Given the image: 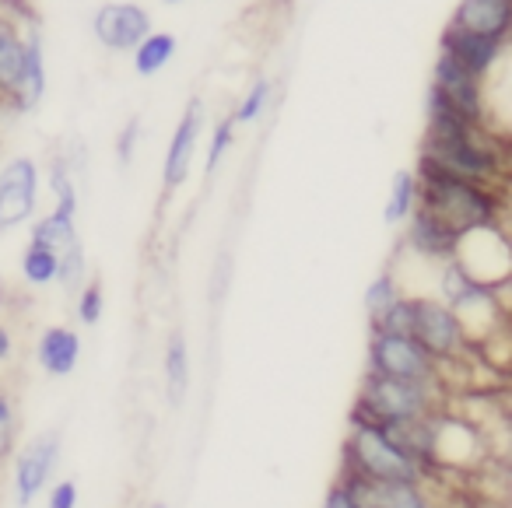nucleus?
Returning <instances> with one entry per match:
<instances>
[{
    "label": "nucleus",
    "mask_w": 512,
    "mask_h": 508,
    "mask_svg": "<svg viewBox=\"0 0 512 508\" xmlns=\"http://www.w3.org/2000/svg\"><path fill=\"white\" fill-rule=\"evenodd\" d=\"M414 176H418V207L435 214L456 235L502 221V186L463 179L456 172H446L442 165L428 162V158H418Z\"/></svg>",
    "instance_id": "nucleus-1"
},
{
    "label": "nucleus",
    "mask_w": 512,
    "mask_h": 508,
    "mask_svg": "<svg viewBox=\"0 0 512 508\" xmlns=\"http://www.w3.org/2000/svg\"><path fill=\"white\" fill-rule=\"evenodd\" d=\"M344 470L362 480H428V466L421 459H414L386 428L355 414L344 438Z\"/></svg>",
    "instance_id": "nucleus-2"
},
{
    "label": "nucleus",
    "mask_w": 512,
    "mask_h": 508,
    "mask_svg": "<svg viewBox=\"0 0 512 508\" xmlns=\"http://www.w3.org/2000/svg\"><path fill=\"white\" fill-rule=\"evenodd\" d=\"M439 407H442V386L365 372L351 414L365 417V421L379 424V428H393V424L418 421V417L435 414Z\"/></svg>",
    "instance_id": "nucleus-3"
},
{
    "label": "nucleus",
    "mask_w": 512,
    "mask_h": 508,
    "mask_svg": "<svg viewBox=\"0 0 512 508\" xmlns=\"http://www.w3.org/2000/svg\"><path fill=\"white\" fill-rule=\"evenodd\" d=\"M365 372L390 375V379H407V382H428V386H442L439 361H435L432 354L418 344V340L407 337V333L369 330V368H365Z\"/></svg>",
    "instance_id": "nucleus-4"
},
{
    "label": "nucleus",
    "mask_w": 512,
    "mask_h": 508,
    "mask_svg": "<svg viewBox=\"0 0 512 508\" xmlns=\"http://www.w3.org/2000/svg\"><path fill=\"white\" fill-rule=\"evenodd\" d=\"M43 169L32 155H11L0 162V235L29 225L39 214Z\"/></svg>",
    "instance_id": "nucleus-5"
},
{
    "label": "nucleus",
    "mask_w": 512,
    "mask_h": 508,
    "mask_svg": "<svg viewBox=\"0 0 512 508\" xmlns=\"http://www.w3.org/2000/svg\"><path fill=\"white\" fill-rule=\"evenodd\" d=\"M411 337L432 354L439 365H456L463 354L470 351V340L463 333L456 312L449 309L442 298H421L414 295V319H411Z\"/></svg>",
    "instance_id": "nucleus-6"
},
{
    "label": "nucleus",
    "mask_w": 512,
    "mask_h": 508,
    "mask_svg": "<svg viewBox=\"0 0 512 508\" xmlns=\"http://www.w3.org/2000/svg\"><path fill=\"white\" fill-rule=\"evenodd\" d=\"M60 452H64V435L57 428L39 431V435H32L18 449L15 463H11V487H15L18 508H29L53 484V473L60 466Z\"/></svg>",
    "instance_id": "nucleus-7"
},
{
    "label": "nucleus",
    "mask_w": 512,
    "mask_h": 508,
    "mask_svg": "<svg viewBox=\"0 0 512 508\" xmlns=\"http://www.w3.org/2000/svg\"><path fill=\"white\" fill-rule=\"evenodd\" d=\"M428 85L435 88V92L442 95V99L449 102V106L460 109L467 120L481 123V127L495 130L491 127V102H488V85L491 78H477V74H470L467 67H460L453 57H446V53H435L432 60V81ZM498 134V130H495ZM505 137V134H502Z\"/></svg>",
    "instance_id": "nucleus-8"
},
{
    "label": "nucleus",
    "mask_w": 512,
    "mask_h": 508,
    "mask_svg": "<svg viewBox=\"0 0 512 508\" xmlns=\"http://www.w3.org/2000/svg\"><path fill=\"white\" fill-rule=\"evenodd\" d=\"M204 123H207V106L204 99H190L183 106L176 120V130L169 137V148L162 158V190L176 193L190 183L193 176V162H197L200 141H204Z\"/></svg>",
    "instance_id": "nucleus-9"
},
{
    "label": "nucleus",
    "mask_w": 512,
    "mask_h": 508,
    "mask_svg": "<svg viewBox=\"0 0 512 508\" xmlns=\"http://www.w3.org/2000/svg\"><path fill=\"white\" fill-rule=\"evenodd\" d=\"M151 29L155 18L137 0H106L92 15V39L106 53H130Z\"/></svg>",
    "instance_id": "nucleus-10"
},
{
    "label": "nucleus",
    "mask_w": 512,
    "mask_h": 508,
    "mask_svg": "<svg viewBox=\"0 0 512 508\" xmlns=\"http://www.w3.org/2000/svg\"><path fill=\"white\" fill-rule=\"evenodd\" d=\"M439 53L453 57L460 67H467L477 78H495L505 71V57H509V39L481 36V32L456 29L446 22V29L439 32Z\"/></svg>",
    "instance_id": "nucleus-11"
},
{
    "label": "nucleus",
    "mask_w": 512,
    "mask_h": 508,
    "mask_svg": "<svg viewBox=\"0 0 512 508\" xmlns=\"http://www.w3.org/2000/svg\"><path fill=\"white\" fill-rule=\"evenodd\" d=\"M46 92H50V67H46V39L39 25H25V74L18 85L15 99L8 102V113L29 116L43 106Z\"/></svg>",
    "instance_id": "nucleus-12"
},
{
    "label": "nucleus",
    "mask_w": 512,
    "mask_h": 508,
    "mask_svg": "<svg viewBox=\"0 0 512 508\" xmlns=\"http://www.w3.org/2000/svg\"><path fill=\"white\" fill-rule=\"evenodd\" d=\"M404 249L407 253H414L418 260L425 263H446L456 256V239L460 235L453 232V228L442 225L435 214H428L425 207H414L411 218L404 221Z\"/></svg>",
    "instance_id": "nucleus-13"
},
{
    "label": "nucleus",
    "mask_w": 512,
    "mask_h": 508,
    "mask_svg": "<svg viewBox=\"0 0 512 508\" xmlns=\"http://www.w3.org/2000/svg\"><path fill=\"white\" fill-rule=\"evenodd\" d=\"M36 365L50 379H67L81 365V333L74 326H46L36 340Z\"/></svg>",
    "instance_id": "nucleus-14"
},
{
    "label": "nucleus",
    "mask_w": 512,
    "mask_h": 508,
    "mask_svg": "<svg viewBox=\"0 0 512 508\" xmlns=\"http://www.w3.org/2000/svg\"><path fill=\"white\" fill-rule=\"evenodd\" d=\"M365 508H432V498L414 480H362L344 473Z\"/></svg>",
    "instance_id": "nucleus-15"
},
{
    "label": "nucleus",
    "mask_w": 512,
    "mask_h": 508,
    "mask_svg": "<svg viewBox=\"0 0 512 508\" xmlns=\"http://www.w3.org/2000/svg\"><path fill=\"white\" fill-rule=\"evenodd\" d=\"M449 25L481 36L509 39L512 36V0H456Z\"/></svg>",
    "instance_id": "nucleus-16"
},
{
    "label": "nucleus",
    "mask_w": 512,
    "mask_h": 508,
    "mask_svg": "<svg viewBox=\"0 0 512 508\" xmlns=\"http://www.w3.org/2000/svg\"><path fill=\"white\" fill-rule=\"evenodd\" d=\"M25 74V25L0 11V109H8Z\"/></svg>",
    "instance_id": "nucleus-17"
},
{
    "label": "nucleus",
    "mask_w": 512,
    "mask_h": 508,
    "mask_svg": "<svg viewBox=\"0 0 512 508\" xmlns=\"http://www.w3.org/2000/svg\"><path fill=\"white\" fill-rule=\"evenodd\" d=\"M165 393H169L172 407H183L186 396H190V382H193V361H190V340L183 330H172L165 340Z\"/></svg>",
    "instance_id": "nucleus-18"
},
{
    "label": "nucleus",
    "mask_w": 512,
    "mask_h": 508,
    "mask_svg": "<svg viewBox=\"0 0 512 508\" xmlns=\"http://www.w3.org/2000/svg\"><path fill=\"white\" fill-rule=\"evenodd\" d=\"M176 53H179V39L172 36V32L151 29L127 57H130V67H134L137 78H158V74L176 60Z\"/></svg>",
    "instance_id": "nucleus-19"
},
{
    "label": "nucleus",
    "mask_w": 512,
    "mask_h": 508,
    "mask_svg": "<svg viewBox=\"0 0 512 508\" xmlns=\"http://www.w3.org/2000/svg\"><path fill=\"white\" fill-rule=\"evenodd\" d=\"M29 242H43V246H53L60 253L64 246H71L78 235V214H67L60 207H50L46 214H36L29 221Z\"/></svg>",
    "instance_id": "nucleus-20"
},
{
    "label": "nucleus",
    "mask_w": 512,
    "mask_h": 508,
    "mask_svg": "<svg viewBox=\"0 0 512 508\" xmlns=\"http://www.w3.org/2000/svg\"><path fill=\"white\" fill-rule=\"evenodd\" d=\"M414 207H418V176H414V169H397L390 179V193H386V204H383V225L400 228L411 218Z\"/></svg>",
    "instance_id": "nucleus-21"
},
{
    "label": "nucleus",
    "mask_w": 512,
    "mask_h": 508,
    "mask_svg": "<svg viewBox=\"0 0 512 508\" xmlns=\"http://www.w3.org/2000/svg\"><path fill=\"white\" fill-rule=\"evenodd\" d=\"M57 263L60 253L53 246H43V242H29L22 249V260H18V274L29 288H50L57 284Z\"/></svg>",
    "instance_id": "nucleus-22"
},
{
    "label": "nucleus",
    "mask_w": 512,
    "mask_h": 508,
    "mask_svg": "<svg viewBox=\"0 0 512 508\" xmlns=\"http://www.w3.org/2000/svg\"><path fill=\"white\" fill-rule=\"evenodd\" d=\"M271 99H274V81L271 78H256L246 92L239 95L235 109L228 116L235 120V127H256V123L264 120L267 109H271Z\"/></svg>",
    "instance_id": "nucleus-23"
},
{
    "label": "nucleus",
    "mask_w": 512,
    "mask_h": 508,
    "mask_svg": "<svg viewBox=\"0 0 512 508\" xmlns=\"http://www.w3.org/2000/svg\"><path fill=\"white\" fill-rule=\"evenodd\" d=\"M46 186L53 193V207L67 214H78V204H81V193H78V183H74V172H71V162L64 155H57L50 162V172H46Z\"/></svg>",
    "instance_id": "nucleus-24"
},
{
    "label": "nucleus",
    "mask_w": 512,
    "mask_h": 508,
    "mask_svg": "<svg viewBox=\"0 0 512 508\" xmlns=\"http://www.w3.org/2000/svg\"><path fill=\"white\" fill-rule=\"evenodd\" d=\"M400 295H404V288H400V277L393 274L390 267L379 270V274L369 281V288H365V295H362V305H365V316H369V323L383 316V312L390 309Z\"/></svg>",
    "instance_id": "nucleus-25"
},
{
    "label": "nucleus",
    "mask_w": 512,
    "mask_h": 508,
    "mask_svg": "<svg viewBox=\"0 0 512 508\" xmlns=\"http://www.w3.org/2000/svg\"><path fill=\"white\" fill-rule=\"evenodd\" d=\"M85 281H88V256H85V246H81V239H74L71 246L60 249L57 284L67 291V295H74V291H78Z\"/></svg>",
    "instance_id": "nucleus-26"
},
{
    "label": "nucleus",
    "mask_w": 512,
    "mask_h": 508,
    "mask_svg": "<svg viewBox=\"0 0 512 508\" xmlns=\"http://www.w3.org/2000/svg\"><path fill=\"white\" fill-rule=\"evenodd\" d=\"M235 137H239V127H235L232 116H225V120H218L211 127V134H207V155H204L207 176H214V172L221 169V162H225V158L232 155Z\"/></svg>",
    "instance_id": "nucleus-27"
},
{
    "label": "nucleus",
    "mask_w": 512,
    "mask_h": 508,
    "mask_svg": "<svg viewBox=\"0 0 512 508\" xmlns=\"http://www.w3.org/2000/svg\"><path fill=\"white\" fill-rule=\"evenodd\" d=\"M74 316H78L81 326H99L102 316H106V291H102L99 281L88 277L78 291H74Z\"/></svg>",
    "instance_id": "nucleus-28"
},
{
    "label": "nucleus",
    "mask_w": 512,
    "mask_h": 508,
    "mask_svg": "<svg viewBox=\"0 0 512 508\" xmlns=\"http://www.w3.org/2000/svg\"><path fill=\"white\" fill-rule=\"evenodd\" d=\"M411 319H414V295H400L390 309L383 312L379 319H372L369 330H386V333H407L411 337Z\"/></svg>",
    "instance_id": "nucleus-29"
},
{
    "label": "nucleus",
    "mask_w": 512,
    "mask_h": 508,
    "mask_svg": "<svg viewBox=\"0 0 512 508\" xmlns=\"http://www.w3.org/2000/svg\"><path fill=\"white\" fill-rule=\"evenodd\" d=\"M141 137H144V120L141 116H127V123H123L120 134H116V162H120L123 169L134 165L137 148H141Z\"/></svg>",
    "instance_id": "nucleus-30"
},
{
    "label": "nucleus",
    "mask_w": 512,
    "mask_h": 508,
    "mask_svg": "<svg viewBox=\"0 0 512 508\" xmlns=\"http://www.w3.org/2000/svg\"><path fill=\"white\" fill-rule=\"evenodd\" d=\"M15 428H18L15 396H11L8 389H0V459L11 452V442H15Z\"/></svg>",
    "instance_id": "nucleus-31"
},
{
    "label": "nucleus",
    "mask_w": 512,
    "mask_h": 508,
    "mask_svg": "<svg viewBox=\"0 0 512 508\" xmlns=\"http://www.w3.org/2000/svg\"><path fill=\"white\" fill-rule=\"evenodd\" d=\"M78 501H81L78 480L64 477V480H53V484L46 487V508H78Z\"/></svg>",
    "instance_id": "nucleus-32"
},
{
    "label": "nucleus",
    "mask_w": 512,
    "mask_h": 508,
    "mask_svg": "<svg viewBox=\"0 0 512 508\" xmlns=\"http://www.w3.org/2000/svg\"><path fill=\"white\" fill-rule=\"evenodd\" d=\"M323 508H365V505H362V498L351 491L348 480H337L327 491V498H323Z\"/></svg>",
    "instance_id": "nucleus-33"
},
{
    "label": "nucleus",
    "mask_w": 512,
    "mask_h": 508,
    "mask_svg": "<svg viewBox=\"0 0 512 508\" xmlns=\"http://www.w3.org/2000/svg\"><path fill=\"white\" fill-rule=\"evenodd\" d=\"M11 358H15V333L11 326L0 323V365H8Z\"/></svg>",
    "instance_id": "nucleus-34"
},
{
    "label": "nucleus",
    "mask_w": 512,
    "mask_h": 508,
    "mask_svg": "<svg viewBox=\"0 0 512 508\" xmlns=\"http://www.w3.org/2000/svg\"><path fill=\"white\" fill-rule=\"evenodd\" d=\"M158 4H165V8H176V4H183V0H158Z\"/></svg>",
    "instance_id": "nucleus-35"
},
{
    "label": "nucleus",
    "mask_w": 512,
    "mask_h": 508,
    "mask_svg": "<svg viewBox=\"0 0 512 508\" xmlns=\"http://www.w3.org/2000/svg\"><path fill=\"white\" fill-rule=\"evenodd\" d=\"M148 508H169V505H165V501H155V505H148Z\"/></svg>",
    "instance_id": "nucleus-36"
},
{
    "label": "nucleus",
    "mask_w": 512,
    "mask_h": 508,
    "mask_svg": "<svg viewBox=\"0 0 512 508\" xmlns=\"http://www.w3.org/2000/svg\"><path fill=\"white\" fill-rule=\"evenodd\" d=\"M0 309H4V288H0Z\"/></svg>",
    "instance_id": "nucleus-37"
}]
</instances>
